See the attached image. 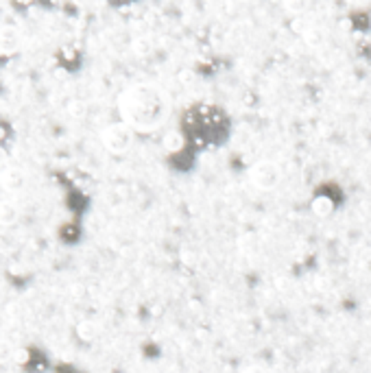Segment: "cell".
Here are the masks:
<instances>
[{"label": "cell", "instance_id": "ba28073f", "mask_svg": "<svg viewBox=\"0 0 371 373\" xmlns=\"http://www.w3.org/2000/svg\"><path fill=\"white\" fill-rule=\"evenodd\" d=\"M77 332H79V336H81V338H86V340H92V338H94V326H92V323H88V321L79 323Z\"/></svg>", "mask_w": 371, "mask_h": 373}, {"label": "cell", "instance_id": "3957f363", "mask_svg": "<svg viewBox=\"0 0 371 373\" xmlns=\"http://www.w3.org/2000/svg\"><path fill=\"white\" fill-rule=\"evenodd\" d=\"M249 182L260 190H273L282 182V168L273 159H258L249 168Z\"/></svg>", "mask_w": 371, "mask_h": 373}, {"label": "cell", "instance_id": "6da1fadb", "mask_svg": "<svg viewBox=\"0 0 371 373\" xmlns=\"http://www.w3.org/2000/svg\"><path fill=\"white\" fill-rule=\"evenodd\" d=\"M118 116L134 134H153L171 116L168 94L155 84H132L118 94Z\"/></svg>", "mask_w": 371, "mask_h": 373}, {"label": "cell", "instance_id": "9c48e42d", "mask_svg": "<svg viewBox=\"0 0 371 373\" xmlns=\"http://www.w3.org/2000/svg\"><path fill=\"white\" fill-rule=\"evenodd\" d=\"M5 166H9V164H7V151L0 147V170H3Z\"/></svg>", "mask_w": 371, "mask_h": 373}, {"label": "cell", "instance_id": "5b68a950", "mask_svg": "<svg viewBox=\"0 0 371 373\" xmlns=\"http://www.w3.org/2000/svg\"><path fill=\"white\" fill-rule=\"evenodd\" d=\"M20 51V33L15 26H0V55H13Z\"/></svg>", "mask_w": 371, "mask_h": 373}, {"label": "cell", "instance_id": "8992f818", "mask_svg": "<svg viewBox=\"0 0 371 373\" xmlns=\"http://www.w3.org/2000/svg\"><path fill=\"white\" fill-rule=\"evenodd\" d=\"M20 221V207L11 199H0V227H13Z\"/></svg>", "mask_w": 371, "mask_h": 373}, {"label": "cell", "instance_id": "7a4b0ae2", "mask_svg": "<svg viewBox=\"0 0 371 373\" xmlns=\"http://www.w3.org/2000/svg\"><path fill=\"white\" fill-rule=\"evenodd\" d=\"M134 138H136V134L120 120L107 125L101 132L103 147L109 153H114V155H123V153H127L129 149H132L134 147Z\"/></svg>", "mask_w": 371, "mask_h": 373}, {"label": "cell", "instance_id": "277c9868", "mask_svg": "<svg viewBox=\"0 0 371 373\" xmlns=\"http://www.w3.org/2000/svg\"><path fill=\"white\" fill-rule=\"evenodd\" d=\"M26 186V173L20 166H5L0 170V188L5 192H20Z\"/></svg>", "mask_w": 371, "mask_h": 373}, {"label": "cell", "instance_id": "52a82bcc", "mask_svg": "<svg viewBox=\"0 0 371 373\" xmlns=\"http://www.w3.org/2000/svg\"><path fill=\"white\" fill-rule=\"evenodd\" d=\"M13 354H15V347L11 340L7 338H0V365H7L13 360Z\"/></svg>", "mask_w": 371, "mask_h": 373}]
</instances>
